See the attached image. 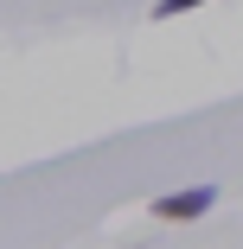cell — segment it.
I'll return each instance as SVG.
<instances>
[{"mask_svg":"<svg viewBox=\"0 0 243 249\" xmlns=\"http://www.w3.org/2000/svg\"><path fill=\"white\" fill-rule=\"evenodd\" d=\"M211 205H218V185H186V192L154 198V217L160 224H192V217H205Z\"/></svg>","mask_w":243,"mask_h":249,"instance_id":"cell-1","label":"cell"},{"mask_svg":"<svg viewBox=\"0 0 243 249\" xmlns=\"http://www.w3.org/2000/svg\"><path fill=\"white\" fill-rule=\"evenodd\" d=\"M192 7H205V0H154V19H173V13H192Z\"/></svg>","mask_w":243,"mask_h":249,"instance_id":"cell-2","label":"cell"}]
</instances>
